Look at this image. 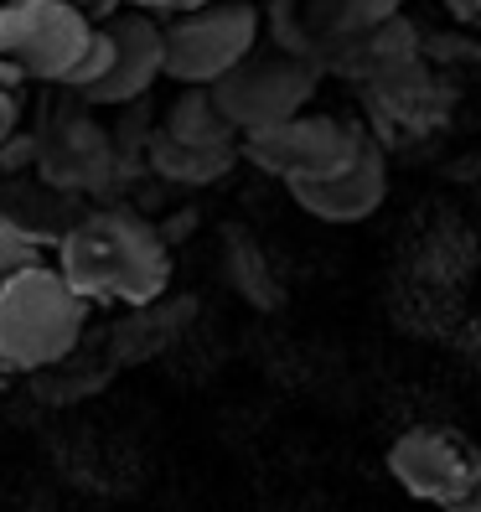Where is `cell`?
Segmentation results:
<instances>
[{"mask_svg":"<svg viewBox=\"0 0 481 512\" xmlns=\"http://www.w3.org/2000/svg\"><path fill=\"white\" fill-rule=\"evenodd\" d=\"M57 275L83 306H150L171 285V254L135 213H88L57 244Z\"/></svg>","mask_w":481,"mask_h":512,"instance_id":"1","label":"cell"},{"mask_svg":"<svg viewBox=\"0 0 481 512\" xmlns=\"http://www.w3.org/2000/svg\"><path fill=\"white\" fill-rule=\"evenodd\" d=\"M88 306L52 264H32L0 285V373L52 368L78 347Z\"/></svg>","mask_w":481,"mask_h":512,"instance_id":"2","label":"cell"},{"mask_svg":"<svg viewBox=\"0 0 481 512\" xmlns=\"http://www.w3.org/2000/svg\"><path fill=\"white\" fill-rule=\"evenodd\" d=\"M316 83H321L316 57L280 47V52H249L218 83H207V94H213L218 114L238 135H254V130H269L306 109L316 99Z\"/></svg>","mask_w":481,"mask_h":512,"instance_id":"3","label":"cell"},{"mask_svg":"<svg viewBox=\"0 0 481 512\" xmlns=\"http://www.w3.org/2000/svg\"><path fill=\"white\" fill-rule=\"evenodd\" d=\"M254 42H259V11L249 0H213L202 11H182L161 32V47H166L161 73H171L187 88H207L233 63H244Z\"/></svg>","mask_w":481,"mask_h":512,"instance_id":"4","label":"cell"},{"mask_svg":"<svg viewBox=\"0 0 481 512\" xmlns=\"http://www.w3.org/2000/svg\"><path fill=\"white\" fill-rule=\"evenodd\" d=\"M94 37L73 0H6L0 6V57L21 68V78L63 83Z\"/></svg>","mask_w":481,"mask_h":512,"instance_id":"5","label":"cell"},{"mask_svg":"<svg viewBox=\"0 0 481 512\" xmlns=\"http://www.w3.org/2000/svg\"><path fill=\"white\" fill-rule=\"evenodd\" d=\"M388 471L409 497L440 512H466L481 487V450L445 425H414L388 445Z\"/></svg>","mask_w":481,"mask_h":512,"instance_id":"6","label":"cell"},{"mask_svg":"<svg viewBox=\"0 0 481 512\" xmlns=\"http://www.w3.org/2000/svg\"><path fill=\"white\" fill-rule=\"evenodd\" d=\"M357 140H363V130L347 125V119L300 109V114L280 119V125L244 135V156L290 187V182H316V176L342 171L357 156Z\"/></svg>","mask_w":481,"mask_h":512,"instance_id":"7","label":"cell"},{"mask_svg":"<svg viewBox=\"0 0 481 512\" xmlns=\"http://www.w3.org/2000/svg\"><path fill=\"white\" fill-rule=\"evenodd\" d=\"M290 197L306 207L311 218L321 223H357L383 207L388 197V166H383V150L373 135L357 140V156L332 171V176H316V182H290Z\"/></svg>","mask_w":481,"mask_h":512,"instance_id":"8","label":"cell"},{"mask_svg":"<svg viewBox=\"0 0 481 512\" xmlns=\"http://www.w3.org/2000/svg\"><path fill=\"white\" fill-rule=\"evenodd\" d=\"M104 37H109V47H114L109 73L88 88L83 99H94V104H130V99H140L145 88L161 78V68H166L161 26L150 21V16H140V11H125V16H114V21L104 26Z\"/></svg>","mask_w":481,"mask_h":512,"instance_id":"9","label":"cell"},{"mask_svg":"<svg viewBox=\"0 0 481 512\" xmlns=\"http://www.w3.org/2000/svg\"><path fill=\"white\" fill-rule=\"evenodd\" d=\"M166 140L197 145V150H233L238 130L218 114V104H213L207 88H187V94L171 104V114H166Z\"/></svg>","mask_w":481,"mask_h":512,"instance_id":"10","label":"cell"},{"mask_svg":"<svg viewBox=\"0 0 481 512\" xmlns=\"http://www.w3.org/2000/svg\"><path fill=\"white\" fill-rule=\"evenodd\" d=\"M150 161H156V171L171 176V182H192L197 187V182H213V176L228 171L233 150H197V145H176V140L156 135L150 140Z\"/></svg>","mask_w":481,"mask_h":512,"instance_id":"11","label":"cell"},{"mask_svg":"<svg viewBox=\"0 0 481 512\" xmlns=\"http://www.w3.org/2000/svg\"><path fill=\"white\" fill-rule=\"evenodd\" d=\"M326 6H332V21L342 32H368V26H383L404 0H326Z\"/></svg>","mask_w":481,"mask_h":512,"instance_id":"12","label":"cell"},{"mask_svg":"<svg viewBox=\"0 0 481 512\" xmlns=\"http://www.w3.org/2000/svg\"><path fill=\"white\" fill-rule=\"evenodd\" d=\"M42 264V249H37V238L16 228V223H0V285H6L11 275H21V269H32Z\"/></svg>","mask_w":481,"mask_h":512,"instance_id":"13","label":"cell"},{"mask_svg":"<svg viewBox=\"0 0 481 512\" xmlns=\"http://www.w3.org/2000/svg\"><path fill=\"white\" fill-rule=\"evenodd\" d=\"M109 57H114V47H109V37H104V26H94V37H88V47H83V57H78V68L63 78L68 88H78V94H88L104 73H109Z\"/></svg>","mask_w":481,"mask_h":512,"instance_id":"14","label":"cell"},{"mask_svg":"<svg viewBox=\"0 0 481 512\" xmlns=\"http://www.w3.org/2000/svg\"><path fill=\"white\" fill-rule=\"evenodd\" d=\"M16 119H21V104H16V94H0V145L11 140V130H16Z\"/></svg>","mask_w":481,"mask_h":512,"instance_id":"15","label":"cell"},{"mask_svg":"<svg viewBox=\"0 0 481 512\" xmlns=\"http://www.w3.org/2000/svg\"><path fill=\"white\" fill-rule=\"evenodd\" d=\"M16 88H21V68L0 57V94H16Z\"/></svg>","mask_w":481,"mask_h":512,"instance_id":"16","label":"cell"},{"mask_svg":"<svg viewBox=\"0 0 481 512\" xmlns=\"http://www.w3.org/2000/svg\"><path fill=\"white\" fill-rule=\"evenodd\" d=\"M130 6H135V11H176L182 0H130Z\"/></svg>","mask_w":481,"mask_h":512,"instance_id":"17","label":"cell"},{"mask_svg":"<svg viewBox=\"0 0 481 512\" xmlns=\"http://www.w3.org/2000/svg\"><path fill=\"white\" fill-rule=\"evenodd\" d=\"M466 6H471V16H481V0H466Z\"/></svg>","mask_w":481,"mask_h":512,"instance_id":"18","label":"cell"},{"mask_svg":"<svg viewBox=\"0 0 481 512\" xmlns=\"http://www.w3.org/2000/svg\"><path fill=\"white\" fill-rule=\"evenodd\" d=\"M0 6H6V0H0Z\"/></svg>","mask_w":481,"mask_h":512,"instance_id":"19","label":"cell"}]
</instances>
